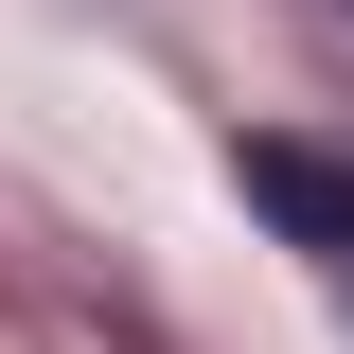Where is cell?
<instances>
[{"label": "cell", "instance_id": "6da1fadb", "mask_svg": "<svg viewBox=\"0 0 354 354\" xmlns=\"http://www.w3.org/2000/svg\"><path fill=\"white\" fill-rule=\"evenodd\" d=\"M230 177H248V213L283 230V248L354 266V160H337V142H230Z\"/></svg>", "mask_w": 354, "mask_h": 354}]
</instances>
